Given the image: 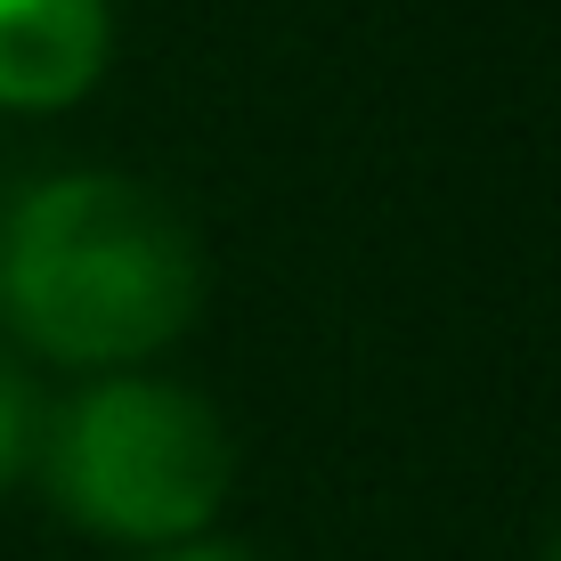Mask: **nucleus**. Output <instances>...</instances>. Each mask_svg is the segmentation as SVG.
I'll use <instances>...</instances> for the list:
<instances>
[{
  "mask_svg": "<svg viewBox=\"0 0 561 561\" xmlns=\"http://www.w3.org/2000/svg\"><path fill=\"white\" fill-rule=\"evenodd\" d=\"M25 439H33V399H25V382H16V366L0 358V489H9V472L25 463Z\"/></svg>",
  "mask_w": 561,
  "mask_h": 561,
  "instance_id": "nucleus-4",
  "label": "nucleus"
},
{
  "mask_svg": "<svg viewBox=\"0 0 561 561\" xmlns=\"http://www.w3.org/2000/svg\"><path fill=\"white\" fill-rule=\"evenodd\" d=\"M237 480L220 408L163 375H99L49 432V505L130 553L211 537Z\"/></svg>",
  "mask_w": 561,
  "mask_h": 561,
  "instance_id": "nucleus-2",
  "label": "nucleus"
},
{
  "mask_svg": "<svg viewBox=\"0 0 561 561\" xmlns=\"http://www.w3.org/2000/svg\"><path fill=\"white\" fill-rule=\"evenodd\" d=\"M130 561H261L253 546L237 537H187V546H163V553H130Z\"/></svg>",
  "mask_w": 561,
  "mask_h": 561,
  "instance_id": "nucleus-5",
  "label": "nucleus"
},
{
  "mask_svg": "<svg viewBox=\"0 0 561 561\" xmlns=\"http://www.w3.org/2000/svg\"><path fill=\"white\" fill-rule=\"evenodd\" d=\"M114 57L106 0H0V114H66Z\"/></svg>",
  "mask_w": 561,
  "mask_h": 561,
  "instance_id": "nucleus-3",
  "label": "nucleus"
},
{
  "mask_svg": "<svg viewBox=\"0 0 561 561\" xmlns=\"http://www.w3.org/2000/svg\"><path fill=\"white\" fill-rule=\"evenodd\" d=\"M546 561H561V546H553V553H546Z\"/></svg>",
  "mask_w": 561,
  "mask_h": 561,
  "instance_id": "nucleus-6",
  "label": "nucleus"
},
{
  "mask_svg": "<svg viewBox=\"0 0 561 561\" xmlns=\"http://www.w3.org/2000/svg\"><path fill=\"white\" fill-rule=\"evenodd\" d=\"M204 309L187 211L123 171H57L0 211V318L33 358L130 375Z\"/></svg>",
  "mask_w": 561,
  "mask_h": 561,
  "instance_id": "nucleus-1",
  "label": "nucleus"
}]
</instances>
